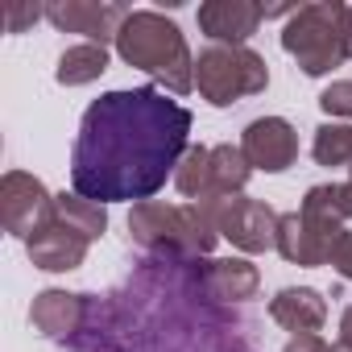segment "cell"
Listing matches in <instances>:
<instances>
[{"label":"cell","mask_w":352,"mask_h":352,"mask_svg":"<svg viewBox=\"0 0 352 352\" xmlns=\"http://www.w3.org/2000/svg\"><path fill=\"white\" fill-rule=\"evenodd\" d=\"M191 149V112L157 87L104 91L71 149V187L96 204H141L174 179Z\"/></svg>","instance_id":"obj_1"},{"label":"cell","mask_w":352,"mask_h":352,"mask_svg":"<svg viewBox=\"0 0 352 352\" xmlns=\"http://www.w3.org/2000/svg\"><path fill=\"white\" fill-rule=\"evenodd\" d=\"M116 54H120V63L153 75L170 96L195 91V54H191L183 30L166 13L133 9L116 34Z\"/></svg>","instance_id":"obj_2"},{"label":"cell","mask_w":352,"mask_h":352,"mask_svg":"<svg viewBox=\"0 0 352 352\" xmlns=\"http://www.w3.org/2000/svg\"><path fill=\"white\" fill-rule=\"evenodd\" d=\"M129 236L166 257H208L220 241L216 216L208 204H162V199H141L129 208Z\"/></svg>","instance_id":"obj_3"},{"label":"cell","mask_w":352,"mask_h":352,"mask_svg":"<svg viewBox=\"0 0 352 352\" xmlns=\"http://www.w3.org/2000/svg\"><path fill=\"white\" fill-rule=\"evenodd\" d=\"M282 50L311 79L344 67L348 63V5H340V0L298 5L282 25Z\"/></svg>","instance_id":"obj_4"},{"label":"cell","mask_w":352,"mask_h":352,"mask_svg":"<svg viewBox=\"0 0 352 352\" xmlns=\"http://www.w3.org/2000/svg\"><path fill=\"white\" fill-rule=\"evenodd\" d=\"M195 87L212 108H228L245 96H261L270 87V67L249 46H216L208 42L195 58Z\"/></svg>","instance_id":"obj_5"},{"label":"cell","mask_w":352,"mask_h":352,"mask_svg":"<svg viewBox=\"0 0 352 352\" xmlns=\"http://www.w3.org/2000/svg\"><path fill=\"white\" fill-rule=\"evenodd\" d=\"M54 220H58L54 195L46 191L42 179H34V174H25V170H9L5 179H0V224H5L9 236L34 241Z\"/></svg>","instance_id":"obj_6"},{"label":"cell","mask_w":352,"mask_h":352,"mask_svg":"<svg viewBox=\"0 0 352 352\" xmlns=\"http://www.w3.org/2000/svg\"><path fill=\"white\" fill-rule=\"evenodd\" d=\"M212 208L216 228L224 241H232V249L241 253H270L278 245V212L261 199L249 195H224V199H199Z\"/></svg>","instance_id":"obj_7"},{"label":"cell","mask_w":352,"mask_h":352,"mask_svg":"<svg viewBox=\"0 0 352 352\" xmlns=\"http://www.w3.org/2000/svg\"><path fill=\"white\" fill-rule=\"evenodd\" d=\"M133 9L116 5V0H50L46 5V21L63 34H83L96 46L116 42L120 25L129 21Z\"/></svg>","instance_id":"obj_8"},{"label":"cell","mask_w":352,"mask_h":352,"mask_svg":"<svg viewBox=\"0 0 352 352\" xmlns=\"http://www.w3.org/2000/svg\"><path fill=\"white\" fill-rule=\"evenodd\" d=\"M241 153L261 174H282L298 162V133L286 116H257L241 133Z\"/></svg>","instance_id":"obj_9"},{"label":"cell","mask_w":352,"mask_h":352,"mask_svg":"<svg viewBox=\"0 0 352 352\" xmlns=\"http://www.w3.org/2000/svg\"><path fill=\"white\" fill-rule=\"evenodd\" d=\"M195 21L216 46H245L265 21V13L253 0H208V5H199Z\"/></svg>","instance_id":"obj_10"},{"label":"cell","mask_w":352,"mask_h":352,"mask_svg":"<svg viewBox=\"0 0 352 352\" xmlns=\"http://www.w3.org/2000/svg\"><path fill=\"white\" fill-rule=\"evenodd\" d=\"M87 249H91V241L79 236L75 228L58 224V220L46 232H38L34 241H25V253H30L34 270H46V274H71V270H79L87 261Z\"/></svg>","instance_id":"obj_11"},{"label":"cell","mask_w":352,"mask_h":352,"mask_svg":"<svg viewBox=\"0 0 352 352\" xmlns=\"http://www.w3.org/2000/svg\"><path fill=\"white\" fill-rule=\"evenodd\" d=\"M270 319L290 336H315L327 323V298L315 286H286L270 298Z\"/></svg>","instance_id":"obj_12"},{"label":"cell","mask_w":352,"mask_h":352,"mask_svg":"<svg viewBox=\"0 0 352 352\" xmlns=\"http://www.w3.org/2000/svg\"><path fill=\"white\" fill-rule=\"evenodd\" d=\"M87 319V294H71V290H42L34 294L30 307V323L46 336V340H71Z\"/></svg>","instance_id":"obj_13"},{"label":"cell","mask_w":352,"mask_h":352,"mask_svg":"<svg viewBox=\"0 0 352 352\" xmlns=\"http://www.w3.org/2000/svg\"><path fill=\"white\" fill-rule=\"evenodd\" d=\"M199 282L216 302H249L261 286V274L245 257H220V261H208Z\"/></svg>","instance_id":"obj_14"},{"label":"cell","mask_w":352,"mask_h":352,"mask_svg":"<svg viewBox=\"0 0 352 352\" xmlns=\"http://www.w3.org/2000/svg\"><path fill=\"white\" fill-rule=\"evenodd\" d=\"M274 249H278V253H282V261H290V265H307V270L327 265V253H323L319 236L302 224V216H298V212L278 216V245H274Z\"/></svg>","instance_id":"obj_15"},{"label":"cell","mask_w":352,"mask_h":352,"mask_svg":"<svg viewBox=\"0 0 352 352\" xmlns=\"http://www.w3.org/2000/svg\"><path fill=\"white\" fill-rule=\"evenodd\" d=\"M104 71H108V46L79 42V46H67V50L58 54L54 79H58L63 87H87V83H96Z\"/></svg>","instance_id":"obj_16"},{"label":"cell","mask_w":352,"mask_h":352,"mask_svg":"<svg viewBox=\"0 0 352 352\" xmlns=\"http://www.w3.org/2000/svg\"><path fill=\"white\" fill-rule=\"evenodd\" d=\"M54 212H58V224L75 228V232L87 236V241H100V236L108 232V208L96 204V199H83L79 191L54 195Z\"/></svg>","instance_id":"obj_17"},{"label":"cell","mask_w":352,"mask_h":352,"mask_svg":"<svg viewBox=\"0 0 352 352\" xmlns=\"http://www.w3.org/2000/svg\"><path fill=\"white\" fill-rule=\"evenodd\" d=\"M249 174H253V166L241 153V145H212V191H208V199L241 195Z\"/></svg>","instance_id":"obj_18"},{"label":"cell","mask_w":352,"mask_h":352,"mask_svg":"<svg viewBox=\"0 0 352 352\" xmlns=\"http://www.w3.org/2000/svg\"><path fill=\"white\" fill-rule=\"evenodd\" d=\"M174 187H179V195H187L191 204L208 199L212 191V149L208 145H191L179 162V170H174Z\"/></svg>","instance_id":"obj_19"},{"label":"cell","mask_w":352,"mask_h":352,"mask_svg":"<svg viewBox=\"0 0 352 352\" xmlns=\"http://www.w3.org/2000/svg\"><path fill=\"white\" fill-rule=\"evenodd\" d=\"M311 157L319 166H352V124H319L315 129V141H311Z\"/></svg>","instance_id":"obj_20"},{"label":"cell","mask_w":352,"mask_h":352,"mask_svg":"<svg viewBox=\"0 0 352 352\" xmlns=\"http://www.w3.org/2000/svg\"><path fill=\"white\" fill-rule=\"evenodd\" d=\"M319 108H323L327 116L352 120V79H336L331 87H323V91H319Z\"/></svg>","instance_id":"obj_21"},{"label":"cell","mask_w":352,"mask_h":352,"mask_svg":"<svg viewBox=\"0 0 352 352\" xmlns=\"http://www.w3.org/2000/svg\"><path fill=\"white\" fill-rule=\"evenodd\" d=\"M327 265H331V270H336L344 282H352V232H344V236L336 241V249H331Z\"/></svg>","instance_id":"obj_22"},{"label":"cell","mask_w":352,"mask_h":352,"mask_svg":"<svg viewBox=\"0 0 352 352\" xmlns=\"http://www.w3.org/2000/svg\"><path fill=\"white\" fill-rule=\"evenodd\" d=\"M38 17H46V9L42 5H13L9 9V34H21L30 21H38Z\"/></svg>","instance_id":"obj_23"},{"label":"cell","mask_w":352,"mask_h":352,"mask_svg":"<svg viewBox=\"0 0 352 352\" xmlns=\"http://www.w3.org/2000/svg\"><path fill=\"white\" fill-rule=\"evenodd\" d=\"M282 352H331V344L323 336H290V344Z\"/></svg>","instance_id":"obj_24"},{"label":"cell","mask_w":352,"mask_h":352,"mask_svg":"<svg viewBox=\"0 0 352 352\" xmlns=\"http://www.w3.org/2000/svg\"><path fill=\"white\" fill-rule=\"evenodd\" d=\"M340 340L344 344H352V302L344 307V315H340Z\"/></svg>","instance_id":"obj_25"},{"label":"cell","mask_w":352,"mask_h":352,"mask_svg":"<svg viewBox=\"0 0 352 352\" xmlns=\"http://www.w3.org/2000/svg\"><path fill=\"white\" fill-rule=\"evenodd\" d=\"M340 204H344V216L352 220V174H348V183H340Z\"/></svg>","instance_id":"obj_26"},{"label":"cell","mask_w":352,"mask_h":352,"mask_svg":"<svg viewBox=\"0 0 352 352\" xmlns=\"http://www.w3.org/2000/svg\"><path fill=\"white\" fill-rule=\"evenodd\" d=\"M348 58H352V5H348Z\"/></svg>","instance_id":"obj_27"},{"label":"cell","mask_w":352,"mask_h":352,"mask_svg":"<svg viewBox=\"0 0 352 352\" xmlns=\"http://www.w3.org/2000/svg\"><path fill=\"white\" fill-rule=\"evenodd\" d=\"M331 352H352V344H344V340H336V344H331Z\"/></svg>","instance_id":"obj_28"}]
</instances>
